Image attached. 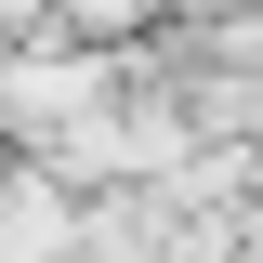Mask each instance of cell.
Segmentation results:
<instances>
[{"label": "cell", "mask_w": 263, "mask_h": 263, "mask_svg": "<svg viewBox=\"0 0 263 263\" xmlns=\"http://www.w3.org/2000/svg\"><path fill=\"white\" fill-rule=\"evenodd\" d=\"M158 13H171V0H53V27L66 40H105V53H119L132 27H158Z\"/></svg>", "instance_id": "6da1fadb"}]
</instances>
